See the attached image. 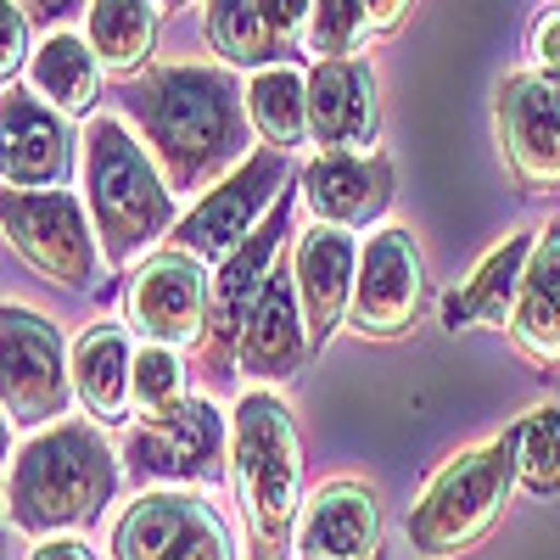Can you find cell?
<instances>
[{
  "mask_svg": "<svg viewBox=\"0 0 560 560\" xmlns=\"http://www.w3.org/2000/svg\"><path fill=\"white\" fill-rule=\"evenodd\" d=\"M79 191L96 219V236L107 269H135L174 236V185L163 179L152 147L135 135L129 118L96 113L84 118V158H79Z\"/></svg>",
  "mask_w": 560,
  "mask_h": 560,
  "instance_id": "4",
  "label": "cell"
},
{
  "mask_svg": "<svg viewBox=\"0 0 560 560\" xmlns=\"http://www.w3.org/2000/svg\"><path fill=\"white\" fill-rule=\"evenodd\" d=\"M504 331H510V348L533 370H560V219H549L538 230Z\"/></svg>",
  "mask_w": 560,
  "mask_h": 560,
  "instance_id": "23",
  "label": "cell"
},
{
  "mask_svg": "<svg viewBox=\"0 0 560 560\" xmlns=\"http://www.w3.org/2000/svg\"><path fill=\"white\" fill-rule=\"evenodd\" d=\"M308 353H314V337H308V314H303V298H298L292 264H275L269 287L253 308V325L242 337L236 370L253 387H287V382L303 376Z\"/></svg>",
  "mask_w": 560,
  "mask_h": 560,
  "instance_id": "18",
  "label": "cell"
},
{
  "mask_svg": "<svg viewBox=\"0 0 560 560\" xmlns=\"http://www.w3.org/2000/svg\"><path fill=\"white\" fill-rule=\"evenodd\" d=\"M527 57L538 73L560 79V0H549V7H538L533 28H527Z\"/></svg>",
  "mask_w": 560,
  "mask_h": 560,
  "instance_id": "32",
  "label": "cell"
},
{
  "mask_svg": "<svg viewBox=\"0 0 560 560\" xmlns=\"http://www.w3.org/2000/svg\"><path fill=\"white\" fill-rule=\"evenodd\" d=\"M308 12H314V0H264V18L280 39V51H287V62L303 51V34H308Z\"/></svg>",
  "mask_w": 560,
  "mask_h": 560,
  "instance_id": "33",
  "label": "cell"
},
{
  "mask_svg": "<svg viewBox=\"0 0 560 560\" xmlns=\"http://www.w3.org/2000/svg\"><path fill=\"white\" fill-rule=\"evenodd\" d=\"M102 57L79 28H51L39 45H34V62L23 73V84L34 90L39 102H51L57 113H68L73 124L79 118H96V102H102Z\"/></svg>",
  "mask_w": 560,
  "mask_h": 560,
  "instance_id": "24",
  "label": "cell"
},
{
  "mask_svg": "<svg viewBox=\"0 0 560 560\" xmlns=\"http://www.w3.org/2000/svg\"><path fill=\"white\" fill-rule=\"evenodd\" d=\"M113 560H236L224 516L197 488H140L107 533Z\"/></svg>",
  "mask_w": 560,
  "mask_h": 560,
  "instance_id": "10",
  "label": "cell"
},
{
  "mask_svg": "<svg viewBox=\"0 0 560 560\" xmlns=\"http://www.w3.org/2000/svg\"><path fill=\"white\" fill-rule=\"evenodd\" d=\"M208 303H213V269L179 247H158L124 275V325L140 342L197 348L208 331Z\"/></svg>",
  "mask_w": 560,
  "mask_h": 560,
  "instance_id": "12",
  "label": "cell"
},
{
  "mask_svg": "<svg viewBox=\"0 0 560 560\" xmlns=\"http://www.w3.org/2000/svg\"><path fill=\"white\" fill-rule=\"evenodd\" d=\"M353 275H359L353 230H331V224L298 230V242H292V280H298V298H303V314H308L314 353L348 325Z\"/></svg>",
  "mask_w": 560,
  "mask_h": 560,
  "instance_id": "20",
  "label": "cell"
},
{
  "mask_svg": "<svg viewBox=\"0 0 560 560\" xmlns=\"http://www.w3.org/2000/svg\"><path fill=\"white\" fill-rule=\"evenodd\" d=\"M202 39H208V51L236 73H258V68L287 62V51H280V39L264 18V0H202Z\"/></svg>",
  "mask_w": 560,
  "mask_h": 560,
  "instance_id": "27",
  "label": "cell"
},
{
  "mask_svg": "<svg viewBox=\"0 0 560 560\" xmlns=\"http://www.w3.org/2000/svg\"><path fill=\"white\" fill-rule=\"evenodd\" d=\"M158 28H163L158 0H90L84 12V39L96 45V57L113 79H140L152 68Z\"/></svg>",
  "mask_w": 560,
  "mask_h": 560,
  "instance_id": "25",
  "label": "cell"
},
{
  "mask_svg": "<svg viewBox=\"0 0 560 560\" xmlns=\"http://www.w3.org/2000/svg\"><path fill=\"white\" fill-rule=\"evenodd\" d=\"M364 12H370V34H398L415 12V0H364Z\"/></svg>",
  "mask_w": 560,
  "mask_h": 560,
  "instance_id": "36",
  "label": "cell"
},
{
  "mask_svg": "<svg viewBox=\"0 0 560 560\" xmlns=\"http://www.w3.org/2000/svg\"><path fill=\"white\" fill-rule=\"evenodd\" d=\"M0 129H7V147H0L7 191H68L79 174V158H84V135H73L68 113L39 102L28 84H7Z\"/></svg>",
  "mask_w": 560,
  "mask_h": 560,
  "instance_id": "15",
  "label": "cell"
},
{
  "mask_svg": "<svg viewBox=\"0 0 560 560\" xmlns=\"http://www.w3.org/2000/svg\"><path fill=\"white\" fill-rule=\"evenodd\" d=\"M533 242H538V230H510L499 247L482 253V264L438 303V319L448 325V331H471V325L504 331L510 308H516V292H522L527 258H533Z\"/></svg>",
  "mask_w": 560,
  "mask_h": 560,
  "instance_id": "22",
  "label": "cell"
},
{
  "mask_svg": "<svg viewBox=\"0 0 560 560\" xmlns=\"http://www.w3.org/2000/svg\"><path fill=\"white\" fill-rule=\"evenodd\" d=\"M0 224H7V247L51 287L73 298H90L102 287L107 253L79 191H7Z\"/></svg>",
  "mask_w": 560,
  "mask_h": 560,
  "instance_id": "6",
  "label": "cell"
},
{
  "mask_svg": "<svg viewBox=\"0 0 560 560\" xmlns=\"http://www.w3.org/2000/svg\"><path fill=\"white\" fill-rule=\"evenodd\" d=\"M0 404H7V432H45L68 420L73 398V348L45 314L28 303L0 308Z\"/></svg>",
  "mask_w": 560,
  "mask_h": 560,
  "instance_id": "8",
  "label": "cell"
},
{
  "mask_svg": "<svg viewBox=\"0 0 560 560\" xmlns=\"http://www.w3.org/2000/svg\"><path fill=\"white\" fill-rule=\"evenodd\" d=\"M34 23L23 18V7L12 0H0V84H18L34 62Z\"/></svg>",
  "mask_w": 560,
  "mask_h": 560,
  "instance_id": "31",
  "label": "cell"
},
{
  "mask_svg": "<svg viewBox=\"0 0 560 560\" xmlns=\"http://www.w3.org/2000/svg\"><path fill=\"white\" fill-rule=\"evenodd\" d=\"M158 7H163V12H179V7H191V0H158Z\"/></svg>",
  "mask_w": 560,
  "mask_h": 560,
  "instance_id": "37",
  "label": "cell"
},
{
  "mask_svg": "<svg viewBox=\"0 0 560 560\" xmlns=\"http://www.w3.org/2000/svg\"><path fill=\"white\" fill-rule=\"evenodd\" d=\"M364 39L370 34V12L364 0H314L308 12V34H303V51L314 62H337V57H364Z\"/></svg>",
  "mask_w": 560,
  "mask_h": 560,
  "instance_id": "30",
  "label": "cell"
},
{
  "mask_svg": "<svg viewBox=\"0 0 560 560\" xmlns=\"http://www.w3.org/2000/svg\"><path fill=\"white\" fill-rule=\"evenodd\" d=\"M298 197L314 224L331 230H382L398 197V163L387 152H314L298 168Z\"/></svg>",
  "mask_w": 560,
  "mask_h": 560,
  "instance_id": "16",
  "label": "cell"
},
{
  "mask_svg": "<svg viewBox=\"0 0 560 560\" xmlns=\"http://www.w3.org/2000/svg\"><path fill=\"white\" fill-rule=\"evenodd\" d=\"M135 331L124 319H90L73 337V398L96 427H124L135 415L129 376H135Z\"/></svg>",
  "mask_w": 560,
  "mask_h": 560,
  "instance_id": "21",
  "label": "cell"
},
{
  "mask_svg": "<svg viewBox=\"0 0 560 560\" xmlns=\"http://www.w3.org/2000/svg\"><path fill=\"white\" fill-rule=\"evenodd\" d=\"M298 560H314V555H298ZM370 560H387V549H382V555H370Z\"/></svg>",
  "mask_w": 560,
  "mask_h": 560,
  "instance_id": "38",
  "label": "cell"
},
{
  "mask_svg": "<svg viewBox=\"0 0 560 560\" xmlns=\"http://www.w3.org/2000/svg\"><path fill=\"white\" fill-rule=\"evenodd\" d=\"M230 493L242 510L247 560H298L303 443L292 404L275 387H247L230 409Z\"/></svg>",
  "mask_w": 560,
  "mask_h": 560,
  "instance_id": "3",
  "label": "cell"
},
{
  "mask_svg": "<svg viewBox=\"0 0 560 560\" xmlns=\"http://www.w3.org/2000/svg\"><path fill=\"white\" fill-rule=\"evenodd\" d=\"M247 118L264 147L292 152L308 140V73L298 62H275L247 73Z\"/></svg>",
  "mask_w": 560,
  "mask_h": 560,
  "instance_id": "26",
  "label": "cell"
},
{
  "mask_svg": "<svg viewBox=\"0 0 560 560\" xmlns=\"http://www.w3.org/2000/svg\"><path fill=\"white\" fill-rule=\"evenodd\" d=\"M28 560H96V549H90L79 533H62V538H39L28 549Z\"/></svg>",
  "mask_w": 560,
  "mask_h": 560,
  "instance_id": "35",
  "label": "cell"
},
{
  "mask_svg": "<svg viewBox=\"0 0 560 560\" xmlns=\"http://www.w3.org/2000/svg\"><path fill=\"white\" fill-rule=\"evenodd\" d=\"M493 129L504 168L527 197L560 191V79L538 68L504 73L493 90Z\"/></svg>",
  "mask_w": 560,
  "mask_h": 560,
  "instance_id": "14",
  "label": "cell"
},
{
  "mask_svg": "<svg viewBox=\"0 0 560 560\" xmlns=\"http://www.w3.org/2000/svg\"><path fill=\"white\" fill-rule=\"evenodd\" d=\"M124 488V448H113L96 420H57L28 432L7 459V527L28 544L96 527Z\"/></svg>",
  "mask_w": 560,
  "mask_h": 560,
  "instance_id": "2",
  "label": "cell"
},
{
  "mask_svg": "<svg viewBox=\"0 0 560 560\" xmlns=\"http://www.w3.org/2000/svg\"><path fill=\"white\" fill-rule=\"evenodd\" d=\"M420 308H427V253H420L409 224H382L370 230L359 247V275H353V303H348V331L364 342H404Z\"/></svg>",
  "mask_w": 560,
  "mask_h": 560,
  "instance_id": "11",
  "label": "cell"
},
{
  "mask_svg": "<svg viewBox=\"0 0 560 560\" xmlns=\"http://www.w3.org/2000/svg\"><path fill=\"white\" fill-rule=\"evenodd\" d=\"M287 191H292V152L253 147V158L236 174H224L213 191H202L191 202V213H179L168 247H179V253L202 258L208 269H219L275 213V202Z\"/></svg>",
  "mask_w": 560,
  "mask_h": 560,
  "instance_id": "9",
  "label": "cell"
},
{
  "mask_svg": "<svg viewBox=\"0 0 560 560\" xmlns=\"http://www.w3.org/2000/svg\"><path fill=\"white\" fill-rule=\"evenodd\" d=\"M129 124L174 185V197L213 191L253 158L247 79L224 62H152L129 90Z\"/></svg>",
  "mask_w": 560,
  "mask_h": 560,
  "instance_id": "1",
  "label": "cell"
},
{
  "mask_svg": "<svg viewBox=\"0 0 560 560\" xmlns=\"http://www.w3.org/2000/svg\"><path fill=\"white\" fill-rule=\"evenodd\" d=\"M516 488L522 482H516V438H510V427L488 443L448 454L404 516L409 549L420 560H454L465 549H477L499 527Z\"/></svg>",
  "mask_w": 560,
  "mask_h": 560,
  "instance_id": "5",
  "label": "cell"
},
{
  "mask_svg": "<svg viewBox=\"0 0 560 560\" xmlns=\"http://www.w3.org/2000/svg\"><path fill=\"white\" fill-rule=\"evenodd\" d=\"M516 438V482L533 499H560V404H533L510 420Z\"/></svg>",
  "mask_w": 560,
  "mask_h": 560,
  "instance_id": "28",
  "label": "cell"
},
{
  "mask_svg": "<svg viewBox=\"0 0 560 560\" xmlns=\"http://www.w3.org/2000/svg\"><path fill=\"white\" fill-rule=\"evenodd\" d=\"M387 549L382 533V499L370 482L359 477H337V482H319L303 499V516H298V555L314 560H370Z\"/></svg>",
  "mask_w": 560,
  "mask_h": 560,
  "instance_id": "19",
  "label": "cell"
},
{
  "mask_svg": "<svg viewBox=\"0 0 560 560\" xmlns=\"http://www.w3.org/2000/svg\"><path fill=\"white\" fill-rule=\"evenodd\" d=\"M382 135V73L364 57L308 68V140L319 152H370Z\"/></svg>",
  "mask_w": 560,
  "mask_h": 560,
  "instance_id": "17",
  "label": "cell"
},
{
  "mask_svg": "<svg viewBox=\"0 0 560 560\" xmlns=\"http://www.w3.org/2000/svg\"><path fill=\"white\" fill-rule=\"evenodd\" d=\"M12 7H23L34 28H68L73 12H90V0H12Z\"/></svg>",
  "mask_w": 560,
  "mask_h": 560,
  "instance_id": "34",
  "label": "cell"
},
{
  "mask_svg": "<svg viewBox=\"0 0 560 560\" xmlns=\"http://www.w3.org/2000/svg\"><path fill=\"white\" fill-rule=\"evenodd\" d=\"M292 236V191L275 202V213L253 230V236L230 253L219 269H213V303H208V331L197 342V359L208 376H230L236 370V353H242V337L253 325V308L269 287V275L280 264V242Z\"/></svg>",
  "mask_w": 560,
  "mask_h": 560,
  "instance_id": "13",
  "label": "cell"
},
{
  "mask_svg": "<svg viewBox=\"0 0 560 560\" xmlns=\"http://www.w3.org/2000/svg\"><path fill=\"white\" fill-rule=\"evenodd\" d=\"M124 477L135 488H208L230 477V415L191 393L168 415L135 420L124 432Z\"/></svg>",
  "mask_w": 560,
  "mask_h": 560,
  "instance_id": "7",
  "label": "cell"
},
{
  "mask_svg": "<svg viewBox=\"0 0 560 560\" xmlns=\"http://www.w3.org/2000/svg\"><path fill=\"white\" fill-rule=\"evenodd\" d=\"M129 398H135V415H140V420L168 415L174 404H185V398H191V364L179 359V348H163V342H140V348H135Z\"/></svg>",
  "mask_w": 560,
  "mask_h": 560,
  "instance_id": "29",
  "label": "cell"
}]
</instances>
